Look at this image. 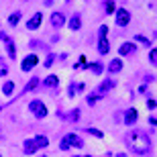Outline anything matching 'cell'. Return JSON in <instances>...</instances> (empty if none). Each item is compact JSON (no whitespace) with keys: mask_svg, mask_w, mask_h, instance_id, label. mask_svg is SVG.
<instances>
[{"mask_svg":"<svg viewBox=\"0 0 157 157\" xmlns=\"http://www.w3.org/2000/svg\"><path fill=\"white\" fill-rule=\"evenodd\" d=\"M114 86H117V82H114V80L110 78V80H104L102 84H100V86H96V90H94V92H96V94H100V96L104 98V96H106L108 92H110V90H112Z\"/></svg>","mask_w":157,"mask_h":157,"instance_id":"9c48e42d","label":"cell"},{"mask_svg":"<svg viewBox=\"0 0 157 157\" xmlns=\"http://www.w3.org/2000/svg\"><path fill=\"white\" fill-rule=\"evenodd\" d=\"M49 21H51V27H53V29H61V27L65 25V21H67V18H65L63 12H53Z\"/></svg>","mask_w":157,"mask_h":157,"instance_id":"30bf717a","label":"cell"},{"mask_svg":"<svg viewBox=\"0 0 157 157\" xmlns=\"http://www.w3.org/2000/svg\"><path fill=\"white\" fill-rule=\"evenodd\" d=\"M37 86H39V78L37 76H33L27 84H25V90H23V94H27V92H31V90H37Z\"/></svg>","mask_w":157,"mask_h":157,"instance_id":"ac0fdd59","label":"cell"},{"mask_svg":"<svg viewBox=\"0 0 157 157\" xmlns=\"http://www.w3.org/2000/svg\"><path fill=\"white\" fill-rule=\"evenodd\" d=\"M108 27L102 25L98 29V53L100 55H106V53H110V43H108Z\"/></svg>","mask_w":157,"mask_h":157,"instance_id":"277c9868","label":"cell"},{"mask_svg":"<svg viewBox=\"0 0 157 157\" xmlns=\"http://www.w3.org/2000/svg\"><path fill=\"white\" fill-rule=\"evenodd\" d=\"M127 145H128V149H131V151L143 155V153H149V151H151V137H149L145 131H128V135H127Z\"/></svg>","mask_w":157,"mask_h":157,"instance_id":"6da1fadb","label":"cell"},{"mask_svg":"<svg viewBox=\"0 0 157 157\" xmlns=\"http://www.w3.org/2000/svg\"><path fill=\"white\" fill-rule=\"evenodd\" d=\"M67 27H70L71 31H80V27H82V14H80V12H76V14L70 18Z\"/></svg>","mask_w":157,"mask_h":157,"instance_id":"5bb4252c","label":"cell"},{"mask_svg":"<svg viewBox=\"0 0 157 157\" xmlns=\"http://www.w3.org/2000/svg\"><path fill=\"white\" fill-rule=\"evenodd\" d=\"M137 117H139V114H137V110H135V108H128V110L124 112L122 122H124V124H135V122H137Z\"/></svg>","mask_w":157,"mask_h":157,"instance_id":"4fadbf2b","label":"cell"},{"mask_svg":"<svg viewBox=\"0 0 157 157\" xmlns=\"http://www.w3.org/2000/svg\"><path fill=\"white\" fill-rule=\"evenodd\" d=\"M18 21H21V12H12L10 17H8V25H10V27H17L18 25Z\"/></svg>","mask_w":157,"mask_h":157,"instance_id":"7402d4cb","label":"cell"},{"mask_svg":"<svg viewBox=\"0 0 157 157\" xmlns=\"http://www.w3.org/2000/svg\"><path fill=\"white\" fill-rule=\"evenodd\" d=\"M43 84H45L47 88H57L59 86V78L57 76H47L45 80H43Z\"/></svg>","mask_w":157,"mask_h":157,"instance_id":"ffe728a7","label":"cell"},{"mask_svg":"<svg viewBox=\"0 0 157 157\" xmlns=\"http://www.w3.org/2000/svg\"><path fill=\"white\" fill-rule=\"evenodd\" d=\"M104 12L106 14L117 12V2H114V0H104Z\"/></svg>","mask_w":157,"mask_h":157,"instance_id":"44dd1931","label":"cell"},{"mask_svg":"<svg viewBox=\"0 0 157 157\" xmlns=\"http://www.w3.org/2000/svg\"><path fill=\"white\" fill-rule=\"evenodd\" d=\"M0 41L4 43V47H6V53H8V57H10V59H17V45H14V41H12L10 37L6 35L4 31L0 33Z\"/></svg>","mask_w":157,"mask_h":157,"instance_id":"8992f818","label":"cell"},{"mask_svg":"<svg viewBox=\"0 0 157 157\" xmlns=\"http://www.w3.org/2000/svg\"><path fill=\"white\" fill-rule=\"evenodd\" d=\"M41 21H43V14H41V12H35V14L27 21V29L29 31H37L41 27Z\"/></svg>","mask_w":157,"mask_h":157,"instance_id":"8fae6325","label":"cell"},{"mask_svg":"<svg viewBox=\"0 0 157 157\" xmlns=\"http://www.w3.org/2000/svg\"><path fill=\"white\" fill-rule=\"evenodd\" d=\"M47 145H49V139H47L45 135H37V137H33V139L25 141L23 151H25V155H33V153H37L39 149H45Z\"/></svg>","mask_w":157,"mask_h":157,"instance_id":"7a4b0ae2","label":"cell"},{"mask_svg":"<svg viewBox=\"0 0 157 157\" xmlns=\"http://www.w3.org/2000/svg\"><path fill=\"white\" fill-rule=\"evenodd\" d=\"M67 96H70V98L76 96V82H71V84H70V88H67Z\"/></svg>","mask_w":157,"mask_h":157,"instance_id":"83f0119b","label":"cell"},{"mask_svg":"<svg viewBox=\"0 0 157 157\" xmlns=\"http://www.w3.org/2000/svg\"><path fill=\"white\" fill-rule=\"evenodd\" d=\"M149 61H151V65L157 67V47H153L151 51H149Z\"/></svg>","mask_w":157,"mask_h":157,"instance_id":"484cf974","label":"cell"},{"mask_svg":"<svg viewBox=\"0 0 157 157\" xmlns=\"http://www.w3.org/2000/svg\"><path fill=\"white\" fill-rule=\"evenodd\" d=\"M0 157H2V155H0Z\"/></svg>","mask_w":157,"mask_h":157,"instance_id":"836d02e7","label":"cell"},{"mask_svg":"<svg viewBox=\"0 0 157 157\" xmlns=\"http://www.w3.org/2000/svg\"><path fill=\"white\" fill-rule=\"evenodd\" d=\"M100 100H102V96H100V94H96V92L88 94V104H90V106H94L96 102H100Z\"/></svg>","mask_w":157,"mask_h":157,"instance_id":"603a6c76","label":"cell"},{"mask_svg":"<svg viewBox=\"0 0 157 157\" xmlns=\"http://www.w3.org/2000/svg\"><path fill=\"white\" fill-rule=\"evenodd\" d=\"M12 92H14V82L6 80L4 84H2V94H4V96H12Z\"/></svg>","mask_w":157,"mask_h":157,"instance_id":"d6986e66","label":"cell"},{"mask_svg":"<svg viewBox=\"0 0 157 157\" xmlns=\"http://www.w3.org/2000/svg\"><path fill=\"white\" fill-rule=\"evenodd\" d=\"M86 90V84H76V94H82Z\"/></svg>","mask_w":157,"mask_h":157,"instance_id":"1f68e13d","label":"cell"},{"mask_svg":"<svg viewBox=\"0 0 157 157\" xmlns=\"http://www.w3.org/2000/svg\"><path fill=\"white\" fill-rule=\"evenodd\" d=\"M86 70H88V71H92L94 76H100V74L104 71V65L100 63V61H96V63H88V65H86Z\"/></svg>","mask_w":157,"mask_h":157,"instance_id":"2e32d148","label":"cell"},{"mask_svg":"<svg viewBox=\"0 0 157 157\" xmlns=\"http://www.w3.org/2000/svg\"><path fill=\"white\" fill-rule=\"evenodd\" d=\"M118 53H121L122 57L133 55V53H137V45H135V43H131V41H127V43H122V45L118 47Z\"/></svg>","mask_w":157,"mask_h":157,"instance_id":"7c38bea8","label":"cell"},{"mask_svg":"<svg viewBox=\"0 0 157 157\" xmlns=\"http://www.w3.org/2000/svg\"><path fill=\"white\" fill-rule=\"evenodd\" d=\"M31 49H35V47H43V49H47V45H43V43H39V41H33V43H29Z\"/></svg>","mask_w":157,"mask_h":157,"instance_id":"f546056e","label":"cell"},{"mask_svg":"<svg viewBox=\"0 0 157 157\" xmlns=\"http://www.w3.org/2000/svg\"><path fill=\"white\" fill-rule=\"evenodd\" d=\"M121 70H122V61L118 57H114L110 63H108V71H110V74H118Z\"/></svg>","mask_w":157,"mask_h":157,"instance_id":"e0dca14e","label":"cell"},{"mask_svg":"<svg viewBox=\"0 0 157 157\" xmlns=\"http://www.w3.org/2000/svg\"><path fill=\"white\" fill-rule=\"evenodd\" d=\"M80 117H82V110H80V108H74L71 112L63 114V121H67V122H78V121H80Z\"/></svg>","mask_w":157,"mask_h":157,"instance_id":"9a60e30c","label":"cell"},{"mask_svg":"<svg viewBox=\"0 0 157 157\" xmlns=\"http://www.w3.org/2000/svg\"><path fill=\"white\" fill-rule=\"evenodd\" d=\"M29 110H31V114L35 118H45L47 117V106H45V102H41V100H31L29 102Z\"/></svg>","mask_w":157,"mask_h":157,"instance_id":"5b68a950","label":"cell"},{"mask_svg":"<svg viewBox=\"0 0 157 157\" xmlns=\"http://www.w3.org/2000/svg\"><path fill=\"white\" fill-rule=\"evenodd\" d=\"M86 57H84V55H80V59H78L76 61V65H74V70H78V71H82V70H86Z\"/></svg>","mask_w":157,"mask_h":157,"instance_id":"cb8c5ba5","label":"cell"},{"mask_svg":"<svg viewBox=\"0 0 157 157\" xmlns=\"http://www.w3.org/2000/svg\"><path fill=\"white\" fill-rule=\"evenodd\" d=\"M53 59H55V53H49V55H47V59H45V70H47V67H51Z\"/></svg>","mask_w":157,"mask_h":157,"instance_id":"f1b7e54d","label":"cell"},{"mask_svg":"<svg viewBox=\"0 0 157 157\" xmlns=\"http://www.w3.org/2000/svg\"><path fill=\"white\" fill-rule=\"evenodd\" d=\"M149 122H151L153 127H155V124H157V118H155V117H149Z\"/></svg>","mask_w":157,"mask_h":157,"instance_id":"d6a6232c","label":"cell"},{"mask_svg":"<svg viewBox=\"0 0 157 157\" xmlns=\"http://www.w3.org/2000/svg\"><path fill=\"white\" fill-rule=\"evenodd\" d=\"M70 147H76V149H82V147H84V141H82L80 135H76V133H67L63 139L59 141V149H61V151H67Z\"/></svg>","mask_w":157,"mask_h":157,"instance_id":"3957f363","label":"cell"},{"mask_svg":"<svg viewBox=\"0 0 157 157\" xmlns=\"http://www.w3.org/2000/svg\"><path fill=\"white\" fill-rule=\"evenodd\" d=\"M114 23H117V27H127L131 23V12L127 8H117V12H114Z\"/></svg>","mask_w":157,"mask_h":157,"instance_id":"52a82bcc","label":"cell"},{"mask_svg":"<svg viewBox=\"0 0 157 157\" xmlns=\"http://www.w3.org/2000/svg\"><path fill=\"white\" fill-rule=\"evenodd\" d=\"M86 133H90L92 137H98V139H102V137H104V133H102V131H98V128H86Z\"/></svg>","mask_w":157,"mask_h":157,"instance_id":"4316f807","label":"cell"},{"mask_svg":"<svg viewBox=\"0 0 157 157\" xmlns=\"http://www.w3.org/2000/svg\"><path fill=\"white\" fill-rule=\"evenodd\" d=\"M155 106H157V102H155L153 98H149V100H147V108H149V110H153Z\"/></svg>","mask_w":157,"mask_h":157,"instance_id":"4dcf8cb0","label":"cell"},{"mask_svg":"<svg viewBox=\"0 0 157 157\" xmlns=\"http://www.w3.org/2000/svg\"><path fill=\"white\" fill-rule=\"evenodd\" d=\"M135 41H137V43H141V45H145V47H151V41L147 39L145 35H135Z\"/></svg>","mask_w":157,"mask_h":157,"instance_id":"d4e9b609","label":"cell"},{"mask_svg":"<svg viewBox=\"0 0 157 157\" xmlns=\"http://www.w3.org/2000/svg\"><path fill=\"white\" fill-rule=\"evenodd\" d=\"M37 63H39V57H37V53H29V55L23 59V63H21V71H31Z\"/></svg>","mask_w":157,"mask_h":157,"instance_id":"ba28073f","label":"cell"}]
</instances>
